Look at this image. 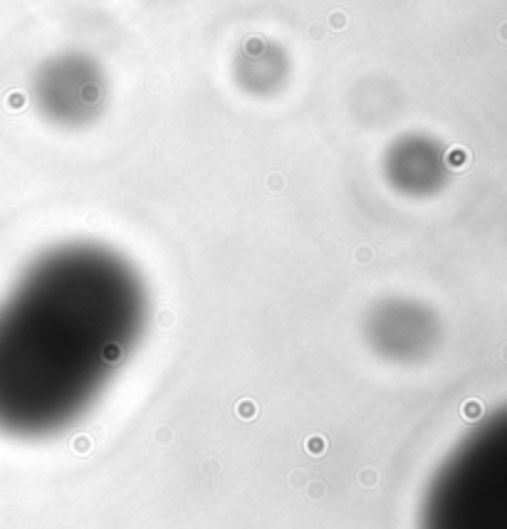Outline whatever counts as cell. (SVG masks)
I'll list each match as a JSON object with an SVG mask.
<instances>
[{"mask_svg":"<svg viewBox=\"0 0 507 529\" xmlns=\"http://www.w3.org/2000/svg\"><path fill=\"white\" fill-rule=\"evenodd\" d=\"M141 322L129 272L99 257L35 267L0 305V433L67 428L104 386Z\"/></svg>","mask_w":507,"mask_h":529,"instance_id":"obj_1","label":"cell"}]
</instances>
